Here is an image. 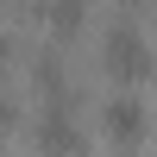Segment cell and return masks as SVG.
<instances>
[{
    "instance_id": "cell-1",
    "label": "cell",
    "mask_w": 157,
    "mask_h": 157,
    "mask_svg": "<svg viewBox=\"0 0 157 157\" xmlns=\"http://www.w3.org/2000/svg\"><path fill=\"white\" fill-rule=\"evenodd\" d=\"M101 63H107V75L120 88H138L151 75V44L138 38V25H113L107 32V44H101Z\"/></svg>"
},
{
    "instance_id": "cell-2",
    "label": "cell",
    "mask_w": 157,
    "mask_h": 157,
    "mask_svg": "<svg viewBox=\"0 0 157 157\" xmlns=\"http://www.w3.org/2000/svg\"><path fill=\"white\" fill-rule=\"evenodd\" d=\"M101 126H107V138H113V145H126V151H132L138 138L151 132V113H145V101L120 94V101H107V107H101Z\"/></svg>"
},
{
    "instance_id": "cell-3",
    "label": "cell",
    "mask_w": 157,
    "mask_h": 157,
    "mask_svg": "<svg viewBox=\"0 0 157 157\" xmlns=\"http://www.w3.org/2000/svg\"><path fill=\"white\" fill-rule=\"evenodd\" d=\"M38 145H44V157H82V132H75V120L63 113L57 94H50L44 120H38Z\"/></svg>"
},
{
    "instance_id": "cell-4",
    "label": "cell",
    "mask_w": 157,
    "mask_h": 157,
    "mask_svg": "<svg viewBox=\"0 0 157 157\" xmlns=\"http://www.w3.org/2000/svg\"><path fill=\"white\" fill-rule=\"evenodd\" d=\"M82 19H88V6H82V0H50V32H57V38L82 32Z\"/></svg>"
},
{
    "instance_id": "cell-5",
    "label": "cell",
    "mask_w": 157,
    "mask_h": 157,
    "mask_svg": "<svg viewBox=\"0 0 157 157\" xmlns=\"http://www.w3.org/2000/svg\"><path fill=\"white\" fill-rule=\"evenodd\" d=\"M6 63H13V38L0 32V75H6Z\"/></svg>"
},
{
    "instance_id": "cell-6",
    "label": "cell",
    "mask_w": 157,
    "mask_h": 157,
    "mask_svg": "<svg viewBox=\"0 0 157 157\" xmlns=\"http://www.w3.org/2000/svg\"><path fill=\"white\" fill-rule=\"evenodd\" d=\"M6 126H13V107H6V101H0V132H6Z\"/></svg>"
}]
</instances>
